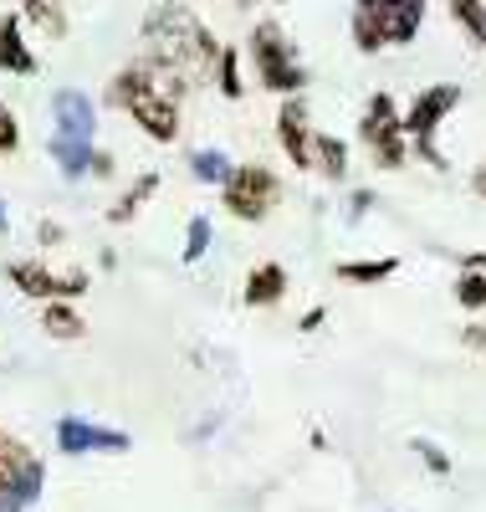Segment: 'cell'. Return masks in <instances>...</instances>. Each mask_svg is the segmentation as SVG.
<instances>
[{"label": "cell", "instance_id": "cell-1", "mask_svg": "<svg viewBox=\"0 0 486 512\" xmlns=\"http://www.w3.org/2000/svg\"><path fill=\"white\" fill-rule=\"evenodd\" d=\"M144 47H149V67L154 72H164V77H174V82H190L195 77H205L210 67H215V57H220V41L185 11V6H159V11H149V21H144Z\"/></svg>", "mask_w": 486, "mask_h": 512}, {"label": "cell", "instance_id": "cell-2", "mask_svg": "<svg viewBox=\"0 0 486 512\" xmlns=\"http://www.w3.org/2000/svg\"><path fill=\"white\" fill-rule=\"evenodd\" d=\"M180 98H185V82L154 72L149 62L123 67L113 77V88H108V103L123 108L154 144H174V139H180Z\"/></svg>", "mask_w": 486, "mask_h": 512}, {"label": "cell", "instance_id": "cell-3", "mask_svg": "<svg viewBox=\"0 0 486 512\" xmlns=\"http://www.w3.org/2000/svg\"><path fill=\"white\" fill-rule=\"evenodd\" d=\"M52 159L67 180H82L87 164H93V134H98V108L87 93L77 88H62L52 98Z\"/></svg>", "mask_w": 486, "mask_h": 512}, {"label": "cell", "instance_id": "cell-4", "mask_svg": "<svg viewBox=\"0 0 486 512\" xmlns=\"http://www.w3.org/2000/svg\"><path fill=\"white\" fill-rule=\"evenodd\" d=\"M425 21V0H353V41L359 52H384L415 41Z\"/></svg>", "mask_w": 486, "mask_h": 512}, {"label": "cell", "instance_id": "cell-5", "mask_svg": "<svg viewBox=\"0 0 486 512\" xmlns=\"http://www.w3.org/2000/svg\"><path fill=\"white\" fill-rule=\"evenodd\" d=\"M251 62H256V77L267 93H282V98H297L307 88V67L297 62L292 41L277 21H261L251 31Z\"/></svg>", "mask_w": 486, "mask_h": 512}, {"label": "cell", "instance_id": "cell-6", "mask_svg": "<svg viewBox=\"0 0 486 512\" xmlns=\"http://www.w3.org/2000/svg\"><path fill=\"white\" fill-rule=\"evenodd\" d=\"M456 103H461L456 82H435V88H425V93L410 103V113H405V139H410L415 154H420L425 164H435V169H451L446 154L435 149V134H440V123L456 113Z\"/></svg>", "mask_w": 486, "mask_h": 512}, {"label": "cell", "instance_id": "cell-7", "mask_svg": "<svg viewBox=\"0 0 486 512\" xmlns=\"http://www.w3.org/2000/svg\"><path fill=\"white\" fill-rule=\"evenodd\" d=\"M220 200H226V210L236 221H267L282 200V180L267 164H236L231 180L220 185Z\"/></svg>", "mask_w": 486, "mask_h": 512}, {"label": "cell", "instance_id": "cell-8", "mask_svg": "<svg viewBox=\"0 0 486 512\" xmlns=\"http://www.w3.org/2000/svg\"><path fill=\"white\" fill-rule=\"evenodd\" d=\"M359 139L369 144V154H374L379 169H400L405 164L410 139H405V118H400V108H394L389 93H374L369 98V108L359 118Z\"/></svg>", "mask_w": 486, "mask_h": 512}, {"label": "cell", "instance_id": "cell-9", "mask_svg": "<svg viewBox=\"0 0 486 512\" xmlns=\"http://www.w3.org/2000/svg\"><path fill=\"white\" fill-rule=\"evenodd\" d=\"M6 277L26 292V297H47V303H67V297L87 292V272H52L41 262H11Z\"/></svg>", "mask_w": 486, "mask_h": 512}, {"label": "cell", "instance_id": "cell-10", "mask_svg": "<svg viewBox=\"0 0 486 512\" xmlns=\"http://www.w3.org/2000/svg\"><path fill=\"white\" fill-rule=\"evenodd\" d=\"M57 446H62V456H93V451H128L134 441H128L123 431H108V425H98V420L62 415L57 420Z\"/></svg>", "mask_w": 486, "mask_h": 512}, {"label": "cell", "instance_id": "cell-11", "mask_svg": "<svg viewBox=\"0 0 486 512\" xmlns=\"http://www.w3.org/2000/svg\"><path fill=\"white\" fill-rule=\"evenodd\" d=\"M277 139L287 149V159L297 169H313V128H307V103L302 98H287L282 113H277Z\"/></svg>", "mask_w": 486, "mask_h": 512}, {"label": "cell", "instance_id": "cell-12", "mask_svg": "<svg viewBox=\"0 0 486 512\" xmlns=\"http://www.w3.org/2000/svg\"><path fill=\"white\" fill-rule=\"evenodd\" d=\"M246 308H277L282 297H287V272L277 267V262H261V267H251V277H246Z\"/></svg>", "mask_w": 486, "mask_h": 512}, {"label": "cell", "instance_id": "cell-13", "mask_svg": "<svg viewBox=\"0 0 486 512\" xmlns=\"http://www.w3.org/2000/svg\"><path fill=\"white\" fill-rule=\"evenodd\" d=\"M0 72H16V77L36 72V57L21 41V16H0Z\"/></svg>", "mask_w": 486, "mask_h": 512}, {"label": "cell", "instance_id": "cell-14", "mask_svg": "<svg viewBox=\"0 0 486 512\" xmlns=\"http://www.w3.org/2000/svg\"><path fill=\"white\" fill-rule=\"evenodd\" d=\"M41 487H47V466H41L36 456H31V466H26V472L6 487V492H0V512H26L36 497H41Z\"/></svg>", "mask_w": 486, "mask_h": 512}, {"label": "cell", "instance_id": "cell-15", "mask_svg": "<svg viewBox=\"0 0 486 512\" xmlns=\"http://www.w3.org/2000/svg\"><path fill=\"white\" fill-rule=\"evenodd\" d=\"M313 169L323 180H343L348 175V149L333 134H313Z\"/></svg>", "mask_w": 486, "mask_h": 512}, {"label": "cell", "instance_id": "cell-16", "mask_svg": "<svg viewBox=\"0 0 486 512\" xmlns=\"http://www.w3.org/2000/svg\"><path fill=\"white\" fill-rule=\"evenodd\" d=\"M41 328H47L52 338H62V344H72V338L87 333V323H82V313L72 303H47L41 308Z\"/></svg>", "mask_w": 486, "mask_h": 512}, {"label": "cell", "instance_id": "cell-17", "mask_svg": "<svg viewBox=\"0 0 486 512\" xmlns=\"http://www.w3.org/2000/svg\"><path fill=\"white\" fill-rule=\"evenodd\" d=\"M446 11L456 16L471 47H486V0H446Z\"/></svg>", "mask_w": 486, "mask_h": 512}, {"label": "cell", "instance_id": "cell-18", "mask_svg": "<svg viewBox=\"0 0 486 512\" xmlns=\"http://www.w3.org/2000/svg\"><path fill=\"white\" fill-rule=\"evenodd\" d=\"M231 169H236V164L220 154V149H195V154H190V175H195L200 185H226Z\"/></svg>", "mask_w": 486, "mask_h": 512}, {"label": "cell", "instance_id": "cell-19", "mask_svg": "<svg viewBox=\"0 0 486 512\" xmlns=\"http://www.w3.org/2000/svg\"><path fill=\"white\" fill-rule=\"evenodd\" d=\"M154 190H159V175H139L134 185L123 190V200H118V205L108 210V221H113V226H123V221H134V216H139V205H144V200H149Z\"/></svg>", "mask_w": 486, "mask_h": 512}, {"label": "cell", "instance_id": "cell-20", "mask_svg": "<svg viewBox=\"0 0 486 512\" xmlns=\"http://www.w3.org/2000/svg\"><path fill=\"white\" fill-rule=\"evenodd\" d=\"M343 282H384V277H394V272H400V262H394V256H374V262H338L333 267Z\"/></svg>", "mask_w": 486, "mask_h": 512}, {"label": "cell", "instance_id": "cell-21", "mask_svg": "<svg viewBox=\"0 0 486 512\" xmlns=\"http://www.w3.org/2000/svg\"><path fill=\"white\" fill-rule=\"evenodd\" d=\"M26 466H31V451L16 441V436H6V431H0V492H6L21 472H26Z\"/></svg>", "mask_w": 486, "mask_h": 512}, {"label": "cell", "instance_id": "cell-22", "mask_svg": "<svg viewBox=\"0 0 486 512\" xmlns=\"http://www.w3.org/2000/svg\"><path fill=\"white\" fill-rule=\"evenodd\" d=\"M26 21H36L47 36H67V16L57 0H26Z\"/></svg>", "mask_w": 486, "mask_h": 512}, {"label": "cell", "instance_id": "cell-23", "mask_svg": "<svg viewBox=\"0 0 486 512\" xmlns=\"http://www.w3.org/2000/svg\"><path fill=\"white\" fill-rule=\"evenodd\" d=\"M215 82H220V93H226V98H241L246 93L241 88V57L231 47H220V57H215Z\"/></svg>", "mask_w": 486, "mask_h": 512}, {"label": "cell", "instance_id": "cell-24", "mask_svg": "<svg viewBox=\"0 0 486 512\" xmlns=\"http://www.w3.org/2000/svg\"><path fill=\"white\" fill-rule=\"evenodd\" d=\"M456 303L466 313H481L486 308V272H461L456 277Z\"/></svg>", "mask_w": 486, "mask_h": 512}, {"label": "cell", "instance_id": "cell-25", "mask_svg": "<svg viewBox=\"0 0 486 512\" xmlns=\"http://www.w3.org/2000/svg\"><path fill=\"white\" fill-rule=\"evenodd\" d=\"M205 251H210V221H205V216H195V221H190V231H185V262H200Z\"/></svg>", "mask_w": 486, "mask_h": 512}, {"label": "cell", "instance_id": "cell-26", "mask_svg": "<svg viewBox=\"0 0 486 512\" xmlns=\"http://www.w3.org/2000/svg\"><path fill=\"white\" fill-rule=\"evenodd\" d=\"M16 149H21V123L6 103H0V154H16Z\"/></svg>", "mask_w": 486, "mask_h": 512}, {"label": "cell", "instance_id": "cell-27", "mask_svg": "<svg viewBox=\"0 0 486 512\" xmlns=\"http://www.w3.org/2000/svg\"><path fill=\"white\" fill-rule=\"evenodd\" d=\"M410 446H415V456H425V466H430L435 477H446V472H451V456L440 451L435 441H410Z\"/></svg>", "mask_w": 486, "mask_h": 512}, {"label": "cell", "instance_id": "cell-28", "mask_svg": "<svg viewBox=\"0 0 486 512\" xmlns=\"http://www.w3.org/2000/svg\"><path fill=\"white\" fill-rule=\"evenodd\" d=\"M87 175L108 180V175H113V154H108V149H93V164H87Z\"/></svg>", "mask_w": 486, "mask_h": 512}, {"label": "cell", "instance_id": "cell-29", "mask_svg": "<svg viewBox=\"0 0 486 512\" xmlns=\"http://www.w3.org/2000/svg\"><path fill=\"white\" fill-rule=\"evenodd\" d=\"M369 205H374V195H369V190H353V200H348V216L359 221V216H364Z\"/></svg>", "mask_w": 486, "mask_h": 512}, {"label": "cell", "instance_id": "cell-30", "mask_svg": "<svg viewBox=\"0 0 486 512\" xmlns=\"http://www.w3.org/2000/svg\"><path fill=\"white\" fill-rule=\"evenodd\" d=\"M461 338H466V344H471V349H481V354H486V328H466Z\"/></svg>", "mask_w": 486, "mask_h": 512}, {"label": "cell", "instance_id": "cell-31", "mask_svg": "<svg viewBox=\"0 0 486 512\" xmlns=\"http://www.w3.org/2000/svg\"><path fill=\"white\" fill-rule=\"evenodd\" d=\"M36 236H41V241H47V246H57V241H62V226H57V221H47V226H41Z\"/></svg>", "mask_w": 486, "mask_h": 512}, {"label": "cell", "instance_id": "cell-32", "mask_svg": "<svg viewBox=\"0 0 486 512\" xmlns=\"http://www.w3.org/2000/svg\"><path fill=\"white\" fill-rule=\"evenodd\" d=\"M471 190H476V195L486 200V164H481V169H476V175H471Z\"/></svg>", "mask_w": 486, "mask_h": 512}, {"label": "cell", "instance_id": "cell-33", "mask_svg": "<svg viewBox=\"0 0 486 512\" xmlns=\"http://www.w3.org/2000/svg\"><path fill=\"white\" fill-rule=\"evenodd\" d=\"M6 226H11V221H6V200H0V231H6Z\"/></svg>", "mask_w": 486, "mask_h": 512}, {"label": "cell", "instance_id": "cell-34", "mask_svg": "<svg viewBox=\"0 0 486 512\" xmlns=\"http://www.w3.org/2000/svg\"><path fill=\"white\" fill-rule=\"evenodd\" d=\"M21 6H26V0H21Z\"/></svg>", "mask_w": 486, "mask_h": 512}]
</instances>
